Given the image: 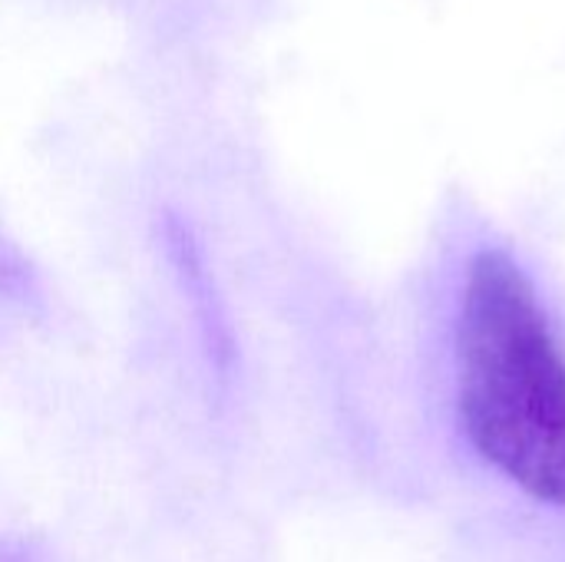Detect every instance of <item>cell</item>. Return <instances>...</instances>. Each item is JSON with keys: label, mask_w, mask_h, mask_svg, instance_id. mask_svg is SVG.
<instances>
[{"label": "cell", "mask_w": 565, "mask_h": 562, "mask_svg": "<svg viewBox=\"0 0 565 562\" xmlns=\"http://www.w3.org/2000/svg\"><path fill=\"white\" fill-rule=\"evenodd\" d=\"M457 407L473 450L520 494L565 510V358L526 272L473 258L457 318Z\"/></svg>", "instance_id": "cell-1"}]
</instances>
